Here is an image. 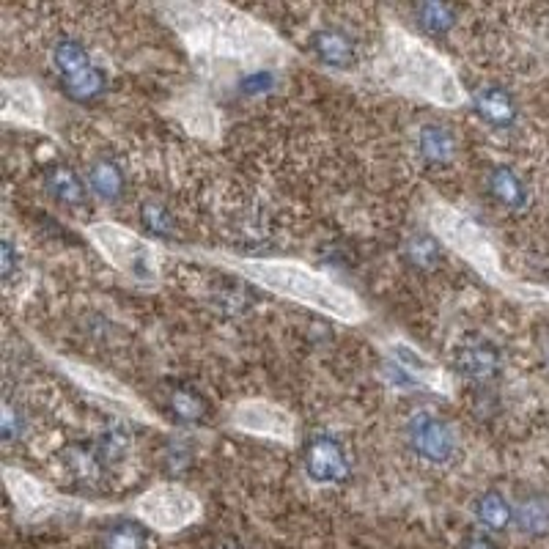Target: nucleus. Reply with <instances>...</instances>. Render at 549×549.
<instances>
[{
    "label": "nucleus",
    "mask_w": 549,
    "mask_h": 549,
    "mask_svg": "<svg viewBox=\"0 0 549 549\" xmlns=\"http://www.w3.org/2000/svg\"><path fill=\"white\" fill-rule=\"evenodd\" d=\"M242 275L267 286L275 294H283L300 305H311L316 311L330 313L341 322H357L363 316V308L355 294L341 289L338 283L324 278L319 272L308 270L302 264L289 261H239Z\"/></svg>",
    "instance_id": "nucleus-1"
},
{
    "label": "nucleus",
    "mask_w": 549,
    "mask_h": 549,
    "mask_svg": "<svg viewBox=\"0 0 549 549\" xmlns=\"http://www.w3.org/2000/svg\"><path fill=\"white\" fill-rule=\"evenodd\" d=\"M88 237L97 245V250L105 259L124 272L127 278L143 286H154L160 280V256L151 248L149 242L135 237L132 231L113 223H99L88 228Z\"/></svg>",
    "instance_id": "nucleus-2"
},
{
    "label": "nucleus",
    "mask_w": 549,
    "mask_h": 549,
    "mask_svg": "<svg viewBox=\"0 0 549 549\" xmlns=\"http://www.w3.org/2000/svg\"><path fill=\"white\" fill-rule=\"evenodd\" d=\"M390 58H393L396 80L407 91H415V94L420 91V94H426L431 99L451 102L445 97V91L451 88V80L445 77L442 66L426 50H420L412 39L396 36V42L390 44Z\"/></svg>",
    "instance_id": "nucleus-3"
},
{
    "label": "nucleus",
    "mask_w": 549,
    "mask_h": 549,
    "mask_svg": "<svg viewBox=\"0 0 549 549\" xmlns=\"http://www.w3.org/2000/svg\"><path fill=\"white\" fill-rule=\"evenodd\" d=\"M407 442L429 464H448L456 456V434L437 412L418 410L410 415L407 423Z\"/></svg>",
    "instance_id": "nucleus-4"
},
{
    "label": "nucleus",
    "mask_w": 549,
    "mask_h": 549,
    "mask_svg": "<svg viewBox=\"0 0 549 549\" xmlns=\"http://www.w3.org/2000/svg\"><path fill=\"white\" fill-rule=\"evenodd\" d=\"M138 514L154 528L176 530L193 522L198 514V500L190 492H184L182 486H160L146 497H140Z\"/></svg>",
    "instance_id": "nucleus-5"
},
{
    "label": "nucleus",
    "mask_w": 549,
    "mask_h": 549,
    "mask_svg": "<svg viewBox=\"0 0 549 549\" xmlns=\"http://www.w3.org/2000/svg\"><path fill=\"white\" fill-rule=\"evenodd\" d=\"M305 473L313 484H341L349 473V459L341 442L330 434H316L305 445Z\"/></svg>",
    "instance_id": "nucleus-6"
},
{
    "label": "nucleus",
    "mask_w": 549,
    "mask_h": 549,
    "mask_svg": "<svg viewBox=\"0 0 549 549\" xmlns=\"http://www.w3.org/2000/svg\"><path fill=\"white\" fill-rule=\"evenodd\" d=\"M456 371L462 374L464 379L470 382H478V385H486L500 374V352H497L495 344H489L486 338H467L462 341V346L456 349Z\"/></svg>",
    "instance_id": "nucleus-7"
},
{
    "label": "nucleus",
    "mask_w": 549,
    "mask_h": 549,
    "mask_svg": "<svg viewBox=\"0 0 549 549\" xmlns=\"http://www.w3.org/2000/svg\"><path fill=\"white\" fill-rule=\"evenodd\" d=\"M311 50L324 66H333V69H349L357 61L355 42L338 28H322L313 33Z\"/></svg>",
    "instance_id": "nucleus-8"
},
{
    "label": "nucleus",
    "mask_w": 549,
    "mask_h": 549,
    "mask_svg": "<svg viewBox=\"0 0 549 549\" xmlns=\"http://www.w3.org/2000/svg\"><path fill=\"white\" fill-rule=\"evenodd\" d=\"M237 426L264 437H286L291 431V420L286 412L275 410L270 404H245L237 410Z\"/></svg>",
    "instance_id": "nucleus-9"
},
{
    "label": "nucleus",
    "mask_w": 549,
    "mask_h": 549,
    "mask_svg": "<svg viewBox=\"0 0 549 549\" xmlns=\"http://www.w3.org/2000/svg\"><path fill=\"white\" fill-rule=\"evenodd\" d=\"M64 467L66 473L75 478L80 486H99L105 478V467L102 456L97 448H88V445H69L64 451Z\"/></svg>",
    "instance_id": "nucleus-10"
},
{
    "label": "nucleus",
    "mask_w": 549,
    "mask_h": 549,
    "mask_svg": "<svg viewBox=\"0 0 549 549\" xmlns=\"http://www.w3.org/2000/svg\"><path fill=\"white\" fill-rule=\"evenodd\" d=\"M475 110L492 127H511L517 121V102H514V97L508 94L506 88H481L475 94Z\"/></svg>",
    "instance_id": "nucleus-11"
},
{
    "label": "nucleus",
    "mask_w": 549,
    "mask_h": 549,
    "mask_svg": "<svg viewBox=\"0 0 549 549\" xmlns=\"http://www.w3.org/2000/svg\"><path fill=\"white\" fill-rule=\"evenodd\" d=\"M514 522L525 536H547L549 533V495L544 492H530L519 500L514 508Z\"/></svg>",
    "instance_id": "nucleus-12"
},
{
    "label": "nucleus",
    "mask_w": 549,
    "mask_h": 549,
    "mask_svg": "<svg viewBox=\"0 0 549 549\" xmlns=\"http://www.w3.org/2000/svg\"><path fill=\"white\" fill-rule=\"evenodd\" d=\"M475 519H478V525H484L486 530H492V533H503V530L514 522V508L508 503L506 497L495 492V489H489L484 495L475 500Z\"/></svg>",
    "instance_id": "nucleus-13"
},
{
    "label": "nucleus",
    "mask_w": 549,
    "mask_h": 549,
    "mask_svg": "<svg viewBox=\"0 0 549 549\" xmlns=\"http://www.w3.org/2000/svg\"><path fill=\"white\" fill-rule=\"evenodd\" d=\"M418 151L423 160L448 165L456 154V138L440 124H423L418 132Z\"/></svg>",
    "instance_id": "nucleus-14"
},
{
    "label": "nucleus",
    "mask_w": 549,
    "mask_h": 549,
    "mask_svg": "<svg viewBox=\"0 0 549 549\" xmlns=\"http://www.w3.org/2000/svg\"><path fill=\"white\" fill-rule=\"evenodd\" d=\"M489 193L497 204H503L506 209H522L528 204V193H525V184L519 182V176L506 165H497L489 171Z\"/></svg>",
    "instance_id": "nucleus-15"
},
{
    "label": "nucleus",
    "mask_w": 549,
    "mask_h": 549,
    "mask_svg": "<svg viewBox=\"0 0 549 549\" xmlns=\"http://www.w3.org/2000/svg\"><path fill=\"white\" fill-rule=\"evenodd\" d=\"M88 184L102 201H119L124 195V173L113 160H94L88 168Z\"/></svg>",
    "instance_id": "nucleus-16"
},
{
    "label": "nucleus",
    "mask_w": 549,
    "mask_h": 549,
    "mask_svg": "<svg viewBox=\"0 0 549 549\" xmlns=\"http://www.w3.org/2000/svg\"><path fill=\"white\" fill-rule=\"evenodd\" d=\"M44 182H47V190H50L61 204H86V184L80 182V176H77L72 168H66V165H53V168L47 171V176H44Z\"/></svg>",
    "instance_id": "nucleus-17"
},
{
    "label": "nucleus",
    "mask_w": 549,
    "mask_h": 549,
    "mask_svg": "<svg viewBox=\"0 0 549 549\" xmlns=\"http://www.w3.org/2000/svg\"><path fill=\"white\" fill-rule=\"evenodd\" d=\"M168 410L176 420L182 423H201L206 418V399L195 388H187V385H176V388L168 390Z\"/></svg>",
    "instance_id": "nucleus-18"
},
{
    "label": "nucleus",
    "mask_w": 549,
    "mask_h": 549,
    "mask_svg": "<svg viewBox=\"0 0 549 549\" xmlns=\"http://www.w3.org/2000/svg\"><path fill=\"white\" fill-rule=\"evenodd\" d=\"M53 66L58 77H61V83H66V80H72V77L86 72L88 66L94 64H91L83 44L75 42V39H64V42H58L53 47Z\"/></svg>",
    "instance_id": "nucleus-19"
},
{
    "label": "nucleus",
    "mask_w": 549,
    "mask_h": 549,
    "mask_svg": "<svg viewBox=\"0 0 549 549\" xmlns=\"http://www.w3.org/2000/svg\"><path fill=\"white\" fill-rule=\"evenodd\" d=\"M6 94V116L9 119L20 121H39V97H36V88L28 83H6L3 88Z\"/></svg>",
    "instance_id": "nucleus-20"
},
{
    "label": "nucleus",
    "mask_w": 549,
    "mask_h": 549,
    "mask_svg": "<svg viewBox=\"0 0 549 549\" xmlns=\"http://www.w3.org/2000/svg\"><path fill=\"white\" fill-rule=\"evenodd\" d=\"M146 544H149V533L140 522H132V519L113 522L102 533V549H146Z\"/></svg>",
    "instance_id": "nucleus-21"
},
{
    "label": "nucleus",
    "mask_w": 549,
    "mask_h": 549,
    "mask_svg": "<svg viewBox=\"0 0 549 549\" xmlns=\"http://www.w3.org/2000/svg\"><path fill=\"white\" fill-rule=\"evenodd\" d=\"M105 86H108V80H105V72L99 69V66H88L86 72H80L72 80H66L64 91L69 97L75 99V102H94L105 94Z\"/></svg>",
    "instance_id": "nucleus-22"
},
{
    "label": "nucleus",
    "mask_w": 549,
    "mask_h": 549,
    "mask_svg": "<svg viewBox=\"0 0 549 549\" xmlns=\"http://www.w3.org/2000/svg\"><path fill=\"white\" fill-rule=\"evenodd\" d=\"M418 25L431 36H442L456 25V9L448 3H420L415 9Z\"/></svg>",
    "instance_id": "nucleus-23"
},
{
    "label": "nucleus",
    "mask_w": 549,
    "mask_h": 549,
    "mask_svg": "<svg viewBox=\"0 0 549 549\" xmlns=\"http://www.w3.org/2000/svg\"><path fill=\"white\" fill-rule=\"evenodd\" d=\"M140 223H143V228H146L149 234H154V237L160 239H168L176 234V220H173V215L168 212V206L160 204V201H154V198L140 204Z\"/></svg>",
    "instance_id": "nucleus-24"
},
{
    "label": "nucleus",
    "mask_w": 549,
    "mask_h": 549,
    "mask_svg": "<svg viewBox=\"0 0 549 549\" xmlns=\"http://www.w3.org/2000/svg\"><path fill=\"white\" fill-rule=\"evenodd\" d=\"M404 250H407L410 264H415L420 270H431V267L440 264V242L434 237H429V234H412V237L407 239Z\"/></svg>",
    "instance_id": "nucleus-25"
},
{
    "label": "nucleus",
    "mask_w": 549,
    "mask_h": 549,
    "mask_svg": "<svg viewBox=\"0 0 549 549\" xmlns=\"http://www.w3.org/2000/svg\"><path fill=\"white\" fill-rule=\"evenodd\" d=\"M94 448H97V453L102 456V462L116 464L127 456V451H130V440H127V434L121 429H108L99 434V440Z\"/></svg>",
    "instance_id": "nucleus-26"
},
{
    "label": "nucleus",
    "mask_w": 549,
    "mask_h": 549,
    "mask_svg": "<svg viewBox=\"0 0 549 549\" xmlns=\"http://www.w3.org/2000/svg\"><path fill=\"white\" fill-rule=\"evenodd\" d=\"M0 426H3V440L6 442H14L17 437H22V431H25V415H22L20 407H14L11 401H6L3 404Z\"/></svg>",
    "instance_id": "nucleus-27"
},
{
    "label": "nucleus",
    "mask_w": 549,
    "mask_h": 549,
    "mask_svg": "<svg viewBox=\"0 0 549 549\" xmlns=\"http://www.w3.org/2000/svg\"><path fill=\"white\" fill-rule=\"evenodd\" d=\"M275 86V75H272L270 69H256V72H250V75L242 77V94H248V97H261V94H267L270 88Z\"/></svg>",
    "instance_id": "nucleus-28"
},
{
    "label": "nucleus",
    "mask_w": 549,
    "mask_h": 549,
    "mask_svg": "<svg viewBox=\"0 0 549 549\" xmlns=\"http://www.w3.org/2000/svg\"><path fill=\"white\" fill-rule=\"evenodd\" d=\"M190 459H193V453L184 442H171V448L165 451V470L171 475H182L190 467Z\"/></svg>",
    "instance_id": "nucleus-29"
},
{
    "label": "nucleus",
    "mask_w": 549,
    "mask_h": 549,
    "mask_svg": "<svg viewBox=\"0 0 549 549\" xmlns=\"http://www.w3.org/2000/svg\"><path fill=\"white\" fill-rule=\"evenodd\" d=\"M14 267H17V253H14V245H11L9 239H3V242H0V278L9 280Z\"/></svg>",
    "instance_id": "nucleus-30"
},
{
    "label": "nucleus",
    "mask_w": 549,
    "mask_h": 549,
    "mask_svg": "<svg viewBox=\"0 0 549 549\" xmlns=\"http://www.w3.org/2000/svg\"><path fill=\"white\" fill-rule=\"evenodd\" d=\"M464 549H497V544L486 539V536H473V539H467Z\"/></svg>",
    "instance_id": "nucleus-31"
}]
</instances>
